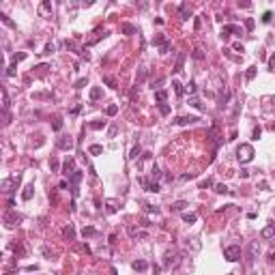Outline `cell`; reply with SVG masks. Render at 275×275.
I'll return each instance as SVG.
<instances>
[{
	"instance_id": "cell-1",
	"label": "cell",
	"mask_w": 275,
	"mask_h": 275,
	"mask_svg": "<svg viewBox=\"0 0 275 275\" xmlns=\"http://www.w3.org/2000/svg\"><path fill=\"white\" fill-rule=\"evenodd\" d=\"M236 157H239L241 163H249V161L254 159V148H252V144H241L239 150H236Z\"/></svg>"
},
{
	"instance_id": "cell-2",
	"label": "cell",
	"mask_w": 275,
	"mask_h": 275,
	"mask_svg": "<svg viewBox=\"0 0 275 275\" xmlns=\"http://www.w3.org/2000/svg\"><path fill=\"white\" fill-rule=\"evenodd\" d=\"M224 258L230 260V262H236L239 258H241V245H230L224 249Z\"/></svg>"
},
{
	"instance_id": "cell-3",
	"label": "cell",
	"mask_w": 275,
	"mask_h": 275,
	"mask_svg": "<svg viewBox=\"0 0 275 275\" xmlns=\"http://www.w3.org/2000/svg\"><path fill=\"white\" fill-rule=\"evenodd\" d=\"M17 185H19V176H6V179L2 181V189H4L6 193H13V191L17 189Z\"/></svg>"
},
{
	"instance_id": "cell-4",
	"label": "cell",
	"mask_w": 275,
	"mask_h": 275,
	"mask_svg": "<svg viewBox=\"0 0 275 275\" xmlns=\"http://www.w3.org/2000/svg\"><path fill=\"white\" fill-rule=\"evenodd\" d=\"M179 262H181V260H179V256H176V254H172V252H168V254H166V258H163V267H166V269H172V267H176Z\"/></svg>"
},
{
	"instance_id": "cell-5",
	"label": "cell",
	"mask_w": 275,
	"mask_h": 275,
	"mask_svg": "<svg viewBox=\"0 0 275 275\" xmlns=\"http://www.w3.org/2000/svg\"><path fill=\"white\" fill-rule=\"evenodd\" d=\"M19 222H22V217H19L17 213H6V215H4V224H6L9 228H13V226L19 224Z\"/></svg>"
},
{
	"instance_id": "cell-6",
	"label": "cell",
	"mask_w": 275,
	"mask_h": 275,
	"mask_svg": "<svg viewBox=\"0 0 275 275\" xmlns=\"http://www.w3.org/2000/svg\"><path fill=\"white\" fill-rule=\"evenodd\" d=\"M198 121H200L198 116H179L174 123H176V125H193V123H198Z\"/></svg>"
},
{
	"instance_id": "cell-7",
	"label": "cell",
	"mask_w": 275,
	"mask_h": 275,
	"mask_svg": "<svg viewBox=\"0 0 275 275\" xmlns=\"http://www.w3.org/2000/svg\"><path fill=\"white\" fill-rule=\"evenodd\" d=\"M56 146L62 148V150H69V148H73V140H71V138H60V140L56 142Z\"/></svg>"
},
{
	"instance_id": "cell-8",
	"label": "cell",
	"mask_w": 275,
	"mask_h": 275,
	"mask_svg": "<svg viewBox=\"0 0 275 275\" xmlns=\"http://www.w3.org/2000/svg\"><path fill=\"white\" fill-rule=\"evenodd\" d=\"M256 252H258V241H252V243H249V254H247V264H252V262H254Z\"/></svg>"
},
{
	"instance_id": "cell-9",
	"label": "cell",
	"mask_w": 275,
	"mask_h": 275,
	"mask_svg": "<svg viewBox=\"0 0 275 275\" xmlns=\"http://www.w3.org/2000/svg\"><path fill=\"white\" fill-rule=\"evenodd\" d=\"M140 183L146 187V191H150V193H157V191H161V187H159V183H148L146 179H140Z\"/></svg>"
},
{
	"instance_id": "cell-10",
	"label": "cell",
	"mask_w": 275,
	"mask_h": 275,
	"mask_svg": "<svg viewBox=\"0 0 275 275\" xmlns=\"http://www.w3.org/2000/svg\"><path fill=\"white\" fill-rule=\"evenodd\" d=\"M230 32H241V28H239V26H232V24H228V26L222 28V37H224V39H228Z\"/></svg>"
},
{
	"instance_id": "cell-11",
	"label": "cell",
	"mask_w": 275,
	"mask_h": 275,
	"mask_svg": "<svg viewBox=\"0 0 275 275\" xmlns=\"http://www.w3.org/2000/svg\"><path fill=\"white\" fill-rule=\"evenodd\" d=\"M260 234H262V239H271V236L275 234V224H269V226H264Z\"/></svg>"
},
{
	"instance_id": "cell-12",
	"label": "cell",
	"mask_w": 275,
	"mask_h": 275,
	"mask_svg": "<svg viewBox=\"0 0 275 275\" xmlns=\"http://www.w3.org/2000/svg\"><path fill=\"white\" fill-rule=\"evenodd\" d=\"M131 267H133V271H140V273H144V271L148 269V262H146V260H136Z\"/></svg>"
},
{
	"instance_id": "cell-13",
	"label": "cell",
	"mask_w": 275,
	"mask_h": 275,
	"mask_svg": "<svg viewBox=\"0 0 275 275\" xmlns=\"http://www.w3.org/2000/svg\"><path fill=\"white\" fill-rule=\"evenodd\" d=\"M73 166H75V163H73V159H67V161H65V166H62L65 174H69V176H71V174L75 172V170H73Z\"/></svg>"
},
{
	"instance_id": "cell-14",
	"label": "cell",
	"mask_w": 275,
	"mask_h": 275,
	"mask_svg": "<svg viewBox=\"0 0 275 275\" xmlns=\"http://www.w3.org/2000/svg\"><path fill=\"white\" fill-rule=\"evenodd\" d=\"M183 222L185 224H196L198 222V215L196 213H183Z\"/></svg>"
},
{
	"instance_id": "cell-15",
	"label": "cell",
	"mask_w": 275,
	"mask_h": 275,
	"mask_svg": "<svg viewBox=\"0 0 275 275\" xmlns=\"http://www.w3.org/2000/svg\"><path fill=\"white\" fill-rule=\"evenodd\" d=\"M187 206H189V204H187L185 200H176V202H174V204H172L170 209H172V211H185Z\"/></svg>"
},
{
	"instance_id": "cell-16",
	"label": "cell",
	"mask_w": 275,
	"mask_h": 275,
	"mask_svg": "<svg viewBox=\"0 0 275 275\" xmlns=\"http://www.w3.org/2000/svg\"><path fill=\"white\" fill-rule=\"evenodd\" d=\"M179 13H181V17H183V19H189V15H191V11H189V6H187V4H181V6H179Z\"/></svg>"
},
{
	"instance_id": "cell-17",
	"label": "cell",
	"mask_w": 275,
	"mask_h": 275,
	"mask_svg": "<svg viewBox=\"0 0 275 275\" xmlns=\"http://www.w3.org/2000/svg\"><path fill=\"white\" fill-rule=\"evenodd\" d=\"M80 181H82V172H80V170H75V172L71 174V187H78Z\"/></svg>"
},
{
	"instance_id": "cell-18",
	"label": "cell",
	"mask_w": 275,
	"mask_h": 275,
	"mask_svg": "<svg viewBox=\"0 0 275 275\" xmlns=\"http://www.w3.org/2000/svg\"><path fill=\"white\" fill-rule=\"evenodd\" d=\"M62 234H65V236H67V239H69V241H73V236H75V228H73V226H71V224H69V226H67V228L62 230Z\"/></svg>"
},
{
	"instance_id": "cell-19",
	"label": "cell",
	"mask_w": 275,
	"mask_h": 275,
	"mask_svg": "<svg viewBox=\"0 0 275 275\" xmlns=\"http://www.w3.org/2000/svg\"><path fill=\"white\" fill-rule=\"evenodd\" d=\"M121 32H125V35H136V26H131V24H123V26H121Z\"/></svg>"
},
{
	"instance_id": "cell-20",
	"label": "cell",
	"mask_w": 275,
	"mask_h": 275,
	"mask_svg": "<svg viewBox=\"0 0 275 275\" xmlns=\"http://www.w3.org/2000/svg\"><path fill=\"white\" fill-rule=\"evenodd\" d=\"M32 196H35V187H32V185H30V187H26V189L22 191V198H24V200H30Z\"/></svg>"
},
{
	"instance_id": "cell-21",
	"label": "cell",
	"mask_w": 275,
	"mask_h": 275,
	"mask_svg": "<svg viewBox=\"0 0 275 275\" xmlns=\"http://www.w3.org/2000/svg\"><path fill=\"white\" fill-rule=\"evenodd\" d=\"M183 60H185V54H179V60H176V65H174V73H179V71H183Z\"/></svg>"
},
{
	"instance_id": "cell-22",
	"label": "cell",
	"mask_w": 275,
	"mask_h": 275,
	"mask_svg": "<svg viewBox=\"0 0 275 275\" xmlns=\"http://www.w3.org/2000/svg\"><path fill=\"white\" fill-rule=\"evenodd\" d=\"M101 95H103V91L99 88V86H95L91 91V101H97V99H101Z\"/></svg>"
},
{
	"instance_id": "cell-23",
	"label": "cell",
	"mask_w": 275,
	"mask_h": 275,
	"mask_svg": "<svg viewBox=\"0 0 275 275\" xmlns=\"http://www.w3.org/2000/svg\"><path fill=\"white\" fill-rule=\"evenodd\" d=\"M88 153H91V155H101V153H103V146H101V144H92L91 148H88Z\"/></svg>"
},
{
	"instance_id": "cell-24",
	"label": "cell",
	"mask_w": 275,
	"mask_h": 275,
	"mask_svg": "<svg viewBox=\"0 0 275 275\" xmlns=\"http://www.w3.org/2000/svg\"><path fill=\"white\" fill-rule=\"evenodd\" d=\"M155 99H157L159 103H163V101L168 99V92L166 91H155Z\"/></svg>"
},
{
	"instance_id": "cell-25",
	"label": "cell",
	"mask_w": 275,
	"mask_h": 275,
	"mask_svg": "<svg viewBox=\"0 0 275 275\" xmlns=\"http://www.w3.org/2000/svg\"><path fill=\"white\" fill-rule=\"evenodd\" d=\"M140 155H142V148H140V146H133L131 153H129V159H138Z\"/></svg>"
},
{
	"instance_id": "cell-26",
	"label": "cell",
	"mask_w": 275,
	"mask_h": 275,
	"mask_svg": "<svg viewBox=\"0 0 275 275\" xmlns=\"http://www.w3.org/2000/svg\"><path fill=\"white\" fill-rule=\"evenodd\" d=\"M24 58H26V52H19V54H15V56H13V60H11V65H17V62H22Z\"/></svg>"
},
{
	"instance_id": "cell-27",
	"label": "cell",
	"mask_w": 275,
	"mask_h": 275,
	"mask_svg": "<svg viewBox=\"0 0 275 275\" xmlns=\"http://www.w3.org/2000/svg\"><path fill=\"white\" fill-rule=\"evenodd\" d=\"M88 127H91V129H103V127H105V121H92Z\"/></svg>"
},
{
	"instance_id": "cell-28",
	"label": "cell",
	"mask_w": 275,
	"mask_h": 275,
	"mask_svg": "<svg viewBox=\"0 0 275 275\" xmlns=\"http://www.w3.org/2000/svg\"><path fill=\"white\" fill-rule=\"evenodd\" d=\"M172 86H174V92H176V95H179V97H181V95H183V84H181V82H179V80H174V82H172Z\"/></svg>"
},
{
	"instance_id": "cell-29",
	"label": "cell",
	"mask_w": 275,
	"mask_h": 275,
	"mask_svg": "<svg viewBox=\"0 0 275 275\" xmlns=\"http://www.w3.org/2000/svg\"><path fill=\"white\" fill-rule=\"evenodd\" d=\"M39 11H41V13H43V15H45V13H52V2H43V4H41V9H39Z\"/></svg>"
},
{
	"instance_id": "cell-30",
	"label": "cell",
	"mask_w": 275,
	"mask_h": 275,
	"mask_svg": "<svg viewBox=\"0 0 275 275\" xmlns=\"http://www.w3.org/2000/svg\"><path fill=\"white\" fill-rule=\"evenodd\" d=\"M92 234H95V228H92V226H86V228L82 230V236H84V239H86V236H92Z\"/></svg>"
},
{
	"instance_id": "cell-31",
	"label": "cell",
	"mask_w": 275,
	"mask_h": 275,
	"mask_svg": "<svg viewBox=\"0 0 275 275\" xmlns=\"http://www.w3.org/2000/svg\"><path fill=\"white\" fill-rule=\"evenodd\" d=\"M245 78H247V80H254V78H256V67H249L247 73H245Z\"/></svg>"
},
{
	"instance_id": "cell-32",
	"label": "cell",
	"mask_w": 275,
	"mask_h": 275,
	"mask_svg": "<svg viewBox=\"0 0 275 275\" xmlns=\"http://www.w3.org/2000/svg\"><path fill=\"white\" fill-rule=\"evenodd\" d=\"M144 78H146V69L140 67V69H138V82H144Z\"/></svg>"
},
{
	"instance_id": "cell-33",
	"label": "cell",
	"mask_w": 275,
	"mask_h": 275,
	"mask_svg": "<svg viewBox=\"0 0 275 275\" xmlns=\"http://www.w3.org/2000/svg\"><path fill=\"white\" fill-rule=\"evenodd\" d=\"M86 84H88V78H80V80L75 82V88H84Z\"/></svg>"
},
{
	"instance_id": "cell-34",
	"label": "cell",
	"mask_w": 275,
	"mask_h": 275,
	"mask_svg": "<svg viewBox=\"0 0 275 275\" xmlns=\"http://www.w3.org/2000/svg\"><path fill=\"white\" fill-rule=\"evenodd\" d=\"M49 168H52V172H58V159L56 157L49 159Z\"/></svg>"
},
{
	"instance_id": "cell-35",
	"label": "cell",
	"mask_w": 275,
	"mask_h": 275,
	"mask_svg": "<svg viewBox=\"0 0 275 275\" xmlns=\"http://www.w3.org/2000/svg\"><path fill=\"white\" fill-rule=\"evenodd\" d=\"M215 191H217V193H232L226 185H217V187H215Z\"/></svg>"
},
{
	"instance_id": "cell-36",
	"label": "cell",
	"mask_w": 275,
	"mask_h": 275,
	"mask_svg": "<svg viewBox=\"0 0 275 275\" xmlns=\"http://www.w3.org/2000/svg\"><path fill=\"white\" fill-rule=\"evenodd\" d=\"M105 112H108V116H114V114L118 112V105H108V110H105Z\"/></svg>"
},
{
	"instance_id": "cell-37",
	"label": "cell",
	"mask_w": 275,
	"mask_h": 275,
	"mask_svg": "<svg viewBox=\"0 0 275 275\" xmlns=\"http://www.w3.org/2000/svg\"><path fill=\"white\" fill-rule=\"evenodd\" d=\"M159 112L166 116V114H170V105H166V103H159Z\"/></svg>"
},
{
	"instance_id": "cell-38",
	"label": "cell",
	"mask_w": 275,
	"mask_h": 275,
	"mask_svg": "<svg viewBox=\"0 0 275 275\" xmlns=\"http://www.w3.org/2000/svg\"><path fill=\"white\" fill-rule=\"evenodd\" d=\"M150 176H153V179H159V176H161V170H159L157 166H153V170H150Z\"/></svg>"
},
{
	"instance_id": "cell-39",
	"label": "cell",
	"mask_w": 275,
	"mask_h": 275,
	"mask_svg": "<svg viewBox=\"0 0 275 275\" xmlns=\"http://www.w3.org/2000/svg\"><path fill=\"white\" fill-rule=\"evenodd\" d=\"M228 99H230V92H224V95L219 97V105H226V103H228Z\"/></svg>"
},
{
	"instance_id": "cell-40",
	"label": "cell",
	"mask_w": 275,
	"mask_h": 275,
	"mask_svg": "<svg viewBox=\"0 0 275 275\" xmlns=\"http://www.w3.org/2000/svg\"><path fill=\"white\" fill-rule=\"evenodd\" d=\"M271 17H273V15H271V11H264V13H262V22H264V24H269V22H271Z\"/></svg>"
},
{
	"instance_id": "cell-41",
	"label": "cell",
	"mask_w": 275,
	"mask_h": 275,
	"mask_svg": "<svg viewBox=\"0 0 275 275\" xmlns=\"http://www.w3.org/2000/svg\"><path fill=\"white\" fill-rule=\"evenodd\" d=\"M191 56H193L196 60H202V58H204V54H202L200 49H193V52H191Z\"/></svg>"
},
{
	"instance_id": "cell-42",
	"label": "cell",
	"mask_w": 275,
	"mask_h": 275,
	"mask_svg": "<svg viewBox=\"0 0 275 275\" xmlns=\"http://www.w3.org/2000/svg\"><path fill=\"white\" fill-rule=\"evenodd\" d=\"M103 82H105V84H108L110 88H116V80H114V78H105Z\"/></svg>"
},
{
	"instance_id": "cell-43",
	"label": "cell",
	"mask_w": 275,
	"mask_h": 275,
	"mask_svg": "<svg viewBox=\"0 0 275 275\" xmlns=\"http://www.w3.org/2000/svg\"><path fill=\"white\" fill-rule=\"evenodd\" d=\"M189 105H193V108H198V110H202V103H200V101H198L196 97H193V99H189Z\"/></svg>"
},
{
	"instance_id": "cell-44",
	"label": "cell",
	"mask_w": 275,
	"mask_h": 275,
	"mask_svg": "<svg viewBox=\"0 0 275 275\" xmlns=\"http://www.w3.org/2000/svg\"><path fill=\"white\" fill-rule=\"evenodd\" d=\"M211 185H213V179H204V181L200 183V187H202V189H206V187H211Z\"/></svg>"
},
{
	"instance_id": "cell-45",
	"label": "cell",
	"mask_w": 275,
	"mask_h": 275,
	"mask_svg": "<svg viewBox=\"0 0 275 275\" xmlns=\"http://www.w3.org/2000/svg\"><path fill=\"white\" fill-rule=\"evenodd\" d=\"M0 19H2V22H4L6 26H11V28H15V24H13V22H11V19H9L6 15H0Z\"/></svg>"
},
{
	"instance_id": "cell-46",
	"label": "cell",
	"mask_w": 275,
	"mask_h": 275,
	"mask_svg": "<svg viewBox=\"0 0 275 275\" xmlns=\"http://www.w3.org/2000/svg\"><path fill=\"white\" fill-rule=\"evenodd\" d=\"M108 211H110V213H116V211H118L116 202H108Z\"/></svg>"
},
{
	"instance_id": "cell-47",
	"label": "cell",
	"mask_w": 275,
	"mask_h": 275,
	"mask_svg": "<svg viewBox=\"0 0 275 275\" xmlns=\"http://www.w3.org/2000/svg\"><path fill=\"white\" fill-rule=\"evenodd\" d=\"M144 206H146V213H159V209L153 206V204H144Z\"/></svg>"
},
{
	"instance_id": "cell-48",
	"label": "cell",
	"mask_w": 275,
	"mask_h": 275,
	"mask_svg": "<svg viewBox=\"0 0 275 275\" xmlns=\"http://www.w3.org/2000/svg\"><path fill=\"white\" fill-rule=\"evenodd\" d=\"M245 28L247 30H254V19H245Z\"/></svg>"
},
{
	"instance_id": "cell-49",
	"label": "cell",
	"mask_w": 275,
	"mask_h": 275,
	"mask_svg": "<svg viewBox=\"0 0 275 275\" xmlns=\"http://www.w3.org/2000/svg\"><path fill=\"white\" fill-rule=\"evenodd\" d=\"M62 129V121H54V131H60Z\"/></svg>"
},
{
	"instance_id": "cell-50",
	"label": "cell",
	"mask_w": 275,
	"mask_h": 275,
	"mask_svg": "<svg viewBox=\"0 0 275 275\" xmlns=\"http://www.w3.org/2000/svg\"><path fill=\"white\" fill-rule=\"evenodd\" d=\"M127 232H129V236H140V232H138V228H133V226H131V228L127 230Z\"/></svg>"
},
{
	"instance_id": "cell-51",
	"label": "cell",
	"mask_w": 275,
	"mask_h": 275,
	"mask_svg": "<svg viewBox=\"0 0 275 275\" xmlns=\"http://www.w3.org/2000/svg\"><path fill=\"white\" fill-rule=\"evenodd\" d=\"M260 133H262V129H260V127H254V140H258Z\"/></svg>"
},
{
	"instance_id": "cell-52",
	"label": "cell",
	"mask_w": 275,
	"mask_h": 275,
	"mask_svg": "<svg viewBox=\"0 0 275 275\" xmlns=\"http://www.w3.org/2000/svg\"><path fill=\"white\" fill-rule=\"evenodd\" d=\"M170 45H172V43H170V41H166V43H163V45H161V54H166V52H168V49H170Z\"/></svg>"
},
{
	"instance_id": "cell-53",
	"label": "cell",
	"mask_w": 275,
	"mask_h": 275,
	"mask_svg": "<svg viewBox=\"0 0 275 275\" xmlns=\"http://www.w3.org/2000/svg\"><path fill=\"white\" fill-rule=\"evenodd\" d=\"M232 49H234V52H245V47L241 45V43H234V45H232Z\"/></svg>"
},
{
	"instance_id": "cell-54",
	"label": "cell",
	"mask_w": 275,
	"mask_h": 275,
	"mask_svg": "<svg viewBox=\"0 0 275 275\" xmlns=\"http://www.w3.org/2000/svg\"><path fill=\"white\" fill-rule=\"evenodd\" d=\"M6 75H15V65H9V69H6Z\"/></svg>"
},
{
	"instance_id": "cell-55",
	"label": "cell",
	"mask_w": 275,
	"mask_h": 275,
	"mask_svg": "<svg viewBox=\"0 0 275 275\" xmlns=\"http://www.w3.org/2000/svg\"><path fill=\"white\" fill-rule=\"evenodd\" d=\"M269 67H271V71H275V54L269 58Z\"/></svg>"
},
{
	"instance_id": "cell-56",
	"label": "cell",
	"mask_w": 275,
	"mask_h": 275,
	"mask_svg": "<svg viewBox=\"0 0 275 275\" xmlns=\"http://www.w3.org/2000/svg\"><path fill=\"white\" fill-rule=\"evenodd\" d=\"M52 52H54V45H52V43H47V45H45V52H43V54H52Z\"/></svg>"
},
{
	"instance_id": "cell-57",
	"label": "cell",
	"mask_w": 275,
	"mask_h": 275,
	"mask_svg": "<svg viewBox=\"0 0 275 275\" xmlns=\"http://www.w3.org/2000/svg\"><path fill=\"white\" fill-rule=\"evenodd\" d=\"M159 84H163V78H159V80H157V82H153V91H155V88H157V86H159Z\"/></svg>"
},
{
	"instance_id": "cell-58",
	"label": "cell",
	"mask_w": 275,
	"mask_h": 275,
	"mask_svg": "<svg viewBox=\"0 0 275 275\" xmlns=\"http://www.w3.org/2000/svg\"><path fill=\"white\" fill-rule=\"evenodd\" d=\"M189 92H196V82H189Z\"/></svg>"
},
{
	"instance_id": "cell-59",
	"label": "cell",
	"mask_w": 275,
	"mask_h": 275,
	"mask_svg": "<svg viewBox=\"0 0 275 275\" xmlns=\"http://www.w3.org/2000/svg\"><path fill=\"white\" fill-rule=\"evenodd\" d=\"M269 262H271V264L275 262V254H269Z\"/></svg>"
},
{
	"instance_id": "cell-60",
	"label": "cell",
	"mask_w": 275,
	"mask_h": 275,
	"mask_svg": "<svg viewBox=\"0 0 275 275\" xmlns=\"http://www.w3.org/2000/svg\"><path fill=\"white\" fill-rule=\"evenodd\" d=\"M110 275H116V269H112V271H110Z\"/></svg>"
}]
</instances>
